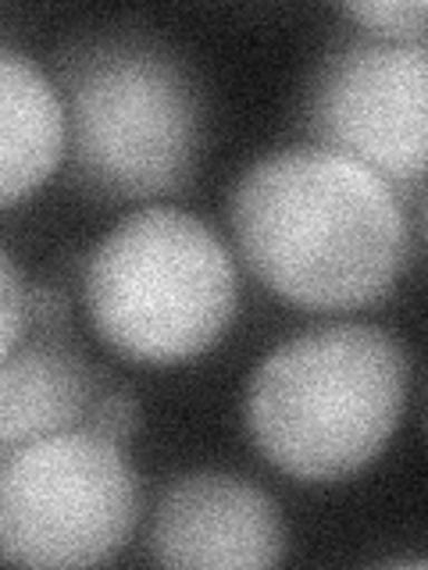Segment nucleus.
<instances>
[{
	"mask_svg": "<svg viewBox=\"0 0 428 570\" xmlns=\"http://www.w3.org/2000/svg\"><path fill=\"white\" fill-rule=\"evenodd\" d=\"M232 232L261 285L308 311L379 303L407 264V218L392 186L325 147L250 165L232 193Z\"/></svg>",
	"mask_w": 428,
	"mask_h": 570,
	"instance_id": "nucleus-1",
	"label": "nucleus"
},
{
	"mask_svg": "<svg viewBox=\"0 0 428 570\" xmlns=\"http://www.w3.org/2000/svg\"><path fill=\"white\" fill-rule=\"evenodd\" d=\"M407 400V356L389 332L343 321L264 356L246 385V432L296 481H339L379 456Z\"/></svg>",
	"mask_w": 428,
	"mask_h": 570,
	"instance_id": "nucleus-2",
	"label": "nucleus"
},
{
	"mask_svg": "<svg viewBox=\"0 0 428 570\" xmlns=\"http://www.w3.org/2000/svg\"><path fill=\"white\" fill-rule=\"evenodd\" d=\"M94 328L136 364H186L236 317L240 285L225 243L178 207L118 222L86 264Z\"/></svg>",
	"mask_w": 428,
	"mask_h": 570,
	"instance_id": "nucleus-3",
	"label": "nucleus"
},
{
	"mask_svg": "<svg viewBox=\"0 0 428 570\" xmlns=\"http://www.w3.org/2000/svg\"><path fill=\"white\" fill-rule=\"evenodd\" d=\"M71 178L97 200H150L189 178L201 100L172 53L143 40H100L68 61Z\"/></svg>",
	"mask_w": 428,
	"mask_h": 570,
	"instance_id": "nucleus-4",
	"label": "nucleus"
},
{
	"mask_svg": "<svg viewBox=\"0 0 428 570\" xmlns=\"http://www.w3.org/2000/svg\"><path fill=\"white\" fill-rule=\"evenodd\" d=\"M139 492L121 445L65 432L4 453L0 552L18 567H94L136 528Z\"/></svg>",
	"mask_w": 428,
	"mask_h": 570,
	"instance_id": "nucleus-5",
	"label": "nucleus"
},
{
	"mask_svg": "<svg viewBox=\"0 0 428 570\" xmlns=\"http://www.w3.org/2000/svg\"><path fill=\"white\" fill-rule=\"evenodd\" d=\"M308 125L321 147L361 160L386 183L428 171V43L350 40L321 65Z\"/></svg>",
	"mask_w": 428,
	"mask_h": 570,
	"instance_id": "nucleus-6",
	"label": "nucleus"
},
{
	"mask_svg": "<svg viewBox=\"0 0 428 570\" xmlns=\"http://www.w3.org/2000/svg\"><path fill=\"white\" fill-rule=\"evenodd\" d=\"M150 549L165 567H275L285 552V531L275 503L257 485L232 474L201 471L178 478L160 495Z\"/></svg>",
	"mask_w": 428,
	"mask_h": 570,
	"instance_id": "nucleus-7",
	"label": "nucleus"
},
{
	"mask_svg": "<svg viewBox=\"0 0 428 570\" xmlns=\"http://www.w3.org/2000/svg\"><path fill=\"white\" fill-rule=\"evenodd\" d=\"M100 374L86 367L58 338L22 343L0 367V445L18 450L26 442L79 432L89 421Z\"/></svg>",
	"mask_w": 428,
	"mask_h": 570,
	"instance_id": "nucleus-8",
	"label": "nucleus"
},
{
	"mask_svg": "<svg viewBox=\"0 0 428 570\" xmlns=\"http://www.w3.org/2000/svg\"><path fill=\"white\" fill-rule=\"evenodd\" d=\"M0 204L40 189L68 150V111L58 89L14 47H0Z\"/></svg>",
	"mask_w": 428,
	"mask_h": 570,
	"instance_id": "nucleus-9",
	"label": "nucleus"
},
{
	"mask_svg": "<svg viewBox=\"0 0 428 570\" xmlns=\"http://www.w3.org/2000/svg\"><path fill=\"white\" fill-rule=\"evenodd\" d=\"M139 428V403L125 385H111L107 379H100L94 410H89L86 432H94L107 442H115L125 450V442L136 435Z\"/></svg>",
	"mask_w": 428,
	"mask_h": 570,
	"instance_id": "nucleus-10",
	"label": "nucleus"
},
{
	"mask_svg": "<svg viewBox=\"0 0 428 570\" xmlns=\"http://www.w3.org/2000/svg\"><path fill=\"white\" fill-rule=\"evenodd\" d=\"M350 18L364 29H374L386 40H421L428 29V0L421 4H389V0H364V4H347Z\"/></svg>",
	"mask_w": 428,
	"mask_h": 570,
	"instance_id": "nucleus-11",
	"label": "nucleus"
},
{
	"mask_svg": "<svg viewBox=\"0 0 428 570\" xmlns=\"http://www.w3.org/2000/svg\"><path fill=\"white\" fill-rule=\"evenodd\" d=\"M29 289H22V278L14 272L11 254H0V321H4V335H0V356H11L22 346V335L29 325Z\"/></svg>",
	"mask_w": 428,
	"mask_h": 570,
	"instance_id": "nucleus-12",
	"label": "nucleus"
},
{
	"mask_svg": "<svg viewBox=\"0 0 428 570\" xmlns=\"http://www.w3.org/2000/svg\"><path fill=\"white\" fill-rule=\"evenodd\" d=\"M26 303H29V321L40 332V338H58L68 328V303L58 289L36 285V289H29Z\"/></svg>",
	"mask_w": 428,
	"mask_h": 570,
	"instance_id": "nucleus-13",
	"label": "nucleus"
},
{
	"mask_svg": "<svg viewBox=\"0 0 428 570\" xmlns=\"http://www.w3.org/2000/svg\"><path fill=\"white\" fill-rule=\"evenodd\" d=\"M421 218H425V236H428V189H425V204H421Z\"/></svg>",
	"mask_w": 428,
	"mask_h": 570,
	"instance_id": "nucleus-14",
	"label": "nucleus"
}]
</instances>
